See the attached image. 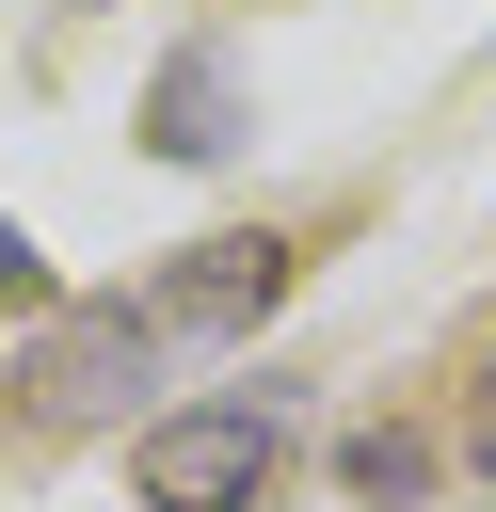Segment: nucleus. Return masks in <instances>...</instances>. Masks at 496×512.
I'll return each mask as SVG.
<instances>
[{
	"label": "nucleus",
	"instance_id": "4",
	"mask_svg": "<svg viewBox=\"0 0 496 512\" xmlns=\"http://www.w3.org/2000/svg\"><path fill=\"white\" fill-rule=\"evenodd\" d=\"M480 464H496V368H480Z\"/></svg>",
	"mask_w": 496,
	"mask_h": 512
},
{
	"label": "nucleus",
	"instance_id": "1",
	"mask_svg": "<svg viewBox=\"0 0 496 512\" xmlns=\"http://www.w3.org/2000/svg\"><path fill=\"white\" fill-rule=\"evenodd\" d=\"M272 288H288V256H272V240H208V256H192L176 288H144V304H96V320H64V336L32 352V400H48V416H112V400H128V384H144L160 352H192V336L256 320Z\"/></svg>",
	"mask_w": 496,
	"mask_h": 512
},
{
	"label": "nucleus",
	"instance_id": "3",
	"mask_svg": "<svg viewBox=\"0 0 496 512\" xmlns=\"http://www.w3.org/2000/svg\"><path fill=\"white\" fill-rule=\"evenodd\" d=\"M0 288H32V240H16V224H0Z\"/></svg>",
	"mask_w": 496,
	"mask_h": 512
},
{
	"label": "nucleus",
	"instance_id": "2",
	"mask_svg": "<svg viewBox=\"0 0 496 512\" xmlns=\"http://www.w3.org/2000/svg\"><path fill=\"white\" fill-rule=\"evenodd\" d=\"M272 464H288V416H272V400H192V416H160V432L128 448L144 512H256Z\"/></svg>",
	"mask_w": 496,
	"mask_h": 512
}]
</instances>
